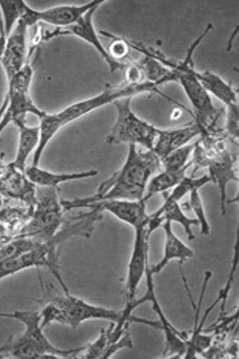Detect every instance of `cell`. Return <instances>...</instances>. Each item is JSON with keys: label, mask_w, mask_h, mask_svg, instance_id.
Listing matches in <instances>:
<instances>
[{"label": "cell", "mask_w": 239, "mask_h": 359, "mask_svg": "<svg viewBox=\"0 0 239 359\" xmlns=\"http://www.w3.org/2000/svg\"><path fill=\"white\" fill-rule=\"evenodd\" d=\"M161 162L151 150L142 151L129 145L123 166L104 181L97 191L90 197L64 200L69 210L86 209L89 205L107 200H141L153 176L161 172Z\"/></svg>", "instance_id": "obj_1"}, {"label": "cell", "mask_w": 239, "mask_h": 359, "mask_svg": "<svg viewBox=\"0 0 239 359\" xmlns=\"http://www.w3.org/2000/svg\"><path fill=\"white\" fill-rule=\"evenodd\" d=\"M0 318L19 321L25 330L0 346V358H79L84 346L62 349L52 344L41 325L39 311H0Z\"/></svg>", "instance_id": "obj_2"}, {"label": "cell", "mask_w": 239, "mask_h": 359, "mask_svg": "<svg viewBox=\"0 0 239 359\" xmlns=\"http://www.w3.org/2000/svg\"><path fill=\"white\" fill-rule=\"evenodd\" d=\"M39 303L42 305L39 311L41 325L44 329L54 323L77 329L88 320L118 323L121 320V311L93 305L71 295L69 292L61 293L50 285L44 288L43 298Z\"/></svg>", "instance_id": "obj_3"}, {"label": "cell", "mask_w": 239, "mask_h": 359, "mask_svg": "<svg viewBox=\"0 0 239 359\" xmlns=\"http://www.w3.org/2000/svg\"><path fill=\"white\" fill-rule=\"evenodd\" d=\"M199 141L195 143V165L193 175L201 168L209 170V176L219 187L220 194V210L221 215L226 214V189L231 182H238L235 168L236 158L229 149V141L226 134L219 135L215 132L201 135Z\"/></svg>", "instance_id": "obj_4"}, {"label": "cell", "mask_w": 239, "mask_h": 359, "mask_svg": "<svg viewBox=\"0 0 239 359\" xmlns=\"http://www.w3.org/2000/svg\"><path fill=\"white\" fill-rule=\"evenodd\" d=\"M201 43V39H196L186 50L184 60L177 62L172 70V82H177L183 88L193 109L192 114L195 122L200 128L202 135H204L214 132L223 110L215 107L211 95L196 78L193 55Z\"/></svg>", "instance_id": "obj_5"}, {"label": "cell", "mask_w": 239, "mask_h": 359, "mask_svg": "<svg viewBox=\"0 0 239 359\" xmlns=\"http://www.w3.org/2000/svg\"><path fill=\"white\" fill-rule=\"evenodd\" d=\"M144 93L158 94V95L166 98L168 101L179 104L180 107H184L182 104H178L175 100L163 93L158 89V86L151 83V82L144 81L141 84L132 85L125 81L123 83L116 86L107 85L104 90L95 97L69 104L57 113L48 114L46 120L55 130L60 132L62 128L69 123L79 120L81 117L91 114L92 111L101 109L104 106L114 104L120 99L134 97Z\"/></svg>", "instance_id": "obj_6"}, {"label": "cell", "mask_w": 239, "mask_h": 359, "mask_svg": "<svg viewBox=\"0 0 239 359\" xmlns=\"http://www.w3.org/2000/svg\"><path fill=\"white\" fill-rule=\"evenodd\" d=\"M133 97L118 100L113 104L116 109L114 126L107 135V144L139 145L153 150L159 129L139 117L132 109Z\"/></svg>", "instance_id": "obj_7"}, {"label": "cell", "mask_w": 239, "mask_h": 359, "mask_svg": "<svg viewBox=\"0 0 239 359\" xmlns=\"http://www.w3.org/2000/svg\"><path fill=\"white\" fill-rule=\"evenodd\" d=\"M65 213L57 190L50 189L49 193L37 202L31 220L20 235L46 243L60 231L66 221Z\"/></svg>", "instance_id": "obj_8"}, {"label": "cell", "mask_w": 239, "mask_h": 359, "mask_svg": "<svg viewBox=\"0 0 239 359\" xmlns=\"http://www.w3.org/2000/svg\"><path fill=\"white\" fill-rule=\"evenodd\" d=\"M134 231H135V238H134L133 248L129 264H128L125 305V308L121 310L122 316L125 319L130 321L134 319L132 314L136 309L134 307V302H135L137 288L146 274L149 267V240L150 238L145 226L135 229Z\"/></svg>", "instance_id": "obj_9"}, {"label": "cell", "mask_w": 239, "mask_h": 359, "mask_svg": "<svg viewBox=\"0 0 239 359\" xmlns=\"http://www.w3.org/2000/svg\"><path fill=\"white\" fill-rule=\"evenodd\" d=\"M104 0H93L81 5H58L45 10H36L26 4L21 20L28 28L46 23L55 28H65L74 25L81 17L95 7H101Z\"/></svg>", "instance_id": "obj_10"}, {"label": "cell", "mask_w": 239, "mask_h": 359, "mask_svg": "<svg viewBox=\"0 0 239 359\" xmlns=\"http://www.w3.org/2000/svg\"><path fill=\"white\" fill-rule=\"evenodd\" d=\"M57 252L48 243H41L36 248L0 262V281L31 268H48L58 281L62 280L58 267Z\"/></svg>", "instance_id": "obj_11"}, {"label": "cell", "mask_w": 239, "mask_h": 359, "mask_svg": "<svg viewBox=\"0 0 239 359\" xmlns=\"http://www.w3.org/2000/svg\"><path fill=\"white\" fill-rule=\"evenodd\" d=\"M149 268V266L148 267L146 274H145L147 276L146 292L141 299H135L134 306L137 309L145 302H150L151 309L158 316L159 328L162 330L165 334V350L163 352V358H184L186 347V341L189 339V334L186 332H179L168 320L156 295L153 275L151 273Z\"/></svg>", "instance_id": "obj_12"}, {"label": "cell", "mask_w": 239, "mask_h": 359, "mask_svg": "<svg viewBox=\"0 0 239 359\" xmlns=\"http://www.w3.org/2000/svg\"><path fill=\"white\" fill-rule=\"evenodd\" d=\"M99 8L100 7L93 8L71 26L65 28H55L53 31L43 32L42 42L60 36L77 37L92 46L98 52L102 60L108 65L111 73L116 72L118 70H125L128 63L114 60L109 56L107 49L104 48L98 36L95 25H93V16Z\"/></svg>", "instance_id": "obj_13"}, {"label": "cell", "mask_w": 239, "mask_h": 359, "mask_svg": "<svg viewBox=\"0 0 239 359\" xmlns=\"http://www.w3.org/2000/svg\"><path fill=\"white\" fill-rule=\"evenodd\" d=\"M148 200H107V201L92 203L86 209L96 208L108 212L116 219L126 223L134 229L147 226L149 215L147 213Z\"/></svg>", "instance_id": "obj_14"}, {"label": "cell", "mask_w": 239, "mask_h": 359, "mask_svg": "<svg viewBox=\"0 0 239 359\" xmlns=\"http://www.w3.org/2000/svg\"><path fill=\"white\" fill-rule=\"evenodd\" d=\"M28 29L25 23L20 20L8 37L4 54L0 60L7 81L18 74L28 62Z\"/></svg>", "instance_id": "obj_15"}, {"label": "cell", "mask_w": 239, "mask_h": 359, "mask_svg": "<svg viewBox=\"0 0 239 359\" xmlns=\"http://www.w3.org/2000/svg\"><path fill=\"white\" fill-rule=\"evenodd\" d=\"M161 227L164 229L165 238L164 255H163L159 262H157L154 266L149 268V271L153 276L158 274L172 261H177L180 273H182L183 280H184L186 278L183 271L184 264L193 258L195 252L174 233L172 224L170 222H165Z\"/></svg>", "instance_id": "obj_16"}, {"label": "cell", "mask_w": 239, "mask_h": 359, "mask_svg": "<svg viewBox=\"0 0 239 359\" xmlns=\"http://www.w3.org/2000/svg\"><path fill=\"white\" fill-rule=\"evenodd\" d=\"M165 222L177 223L182 226L189 241L196 239V235L192 231V227L199 226V222L196 219H191L185 214L179 203L172 201L164 198V203L161 207L149 215L146 231L149 236L162 226Z\"/></svg>", "instance_id": "obj_17"}, {"label": "cell", "mask_w": 239, "mask_h": 359, "mask_svg": "<svg viewBox=\"0 0 239 359\" xmlns=\"http://www.w3.org/2000/svg\"><path fill=\"white\" fill-rule=\"evenodd\" d=\"M198 135H202V130L195 121L179 128H160L151 151L162 161L173 151L189 144Z\"/></svg>", "instance_id": "obj_18"}, {"label": "cell", "mask_w": 239, "mask_h": 359, "mask_svg": "<svg viewBox=\"0 0 239 359\" xmlns=\"http://www.w3.org/2000/svg\"><path fill=\"white\" fill-rule=\"evenodd\" d=\"M27 178L34 186L56 189L65 182L95 178L98 175L97 170L91 169L84 172L72 173H56L48 170L41 168L39 166L27 167L25 170Z\"/></svg>", "instance_id": "obj_19"}, {"label": "cell", "mask_w": 239, "mask_h": 359, "mask_svg": "<svg viewBox=\"0 0 239 359\" xmlns=\"http://www.w3.org/2000/svg\"><path fill=\"white\" fill-rule=\"evenodd\" d=\"M14 125L19 129V140L11 166L25 173L27 161L32 153L34 154L39 144V126H27L26 120L16 121Z\"/></svg>", "instance_id": "obj_20"}, {"label": "cell", "mask_w": 239, "mask_h": 359, "mask_svg": "<svg viewBox=\"0 0 239 359\" xmlns=\"http://www.w3.org/2000/svg\"><path fill=\"white\" fill-rule=\"evenodd\" d=\"M196 78L200 81L204 89L210 94L224 103L225 107L237 103V92L228 82L220 76L211 72H196Z\"/></svg>", "instance_id": "obj_21"}, {"label": "cell", "mask_w": 239, "mask_h": 359, "mask_svg": "<svg viewBox=\"0 0 239 359\" xmlns=\"http://www.w3.org/2000/svg\"><path fill=\"white\" fill-rule=\"evenodd\" d=\"M189 168H186L178 172H170V170H161L158 173L155 174L149 182L145 192L144 198L149 201V199L157 195L164 194L177 186L185 177Z\"/></svg>", "instance_id": "obj_22"}, {"label": "cell", "mask_w": 239, "mask_h": 359, "mask_svg": "<svg viewBox=\"0 0 239 359\" xmlns=\"http://www.w3.org/2000/svg\"><path fill=\"white\" fill-rule=\"evenodd\" d=\"M137 63L142 69L145 81L157 86L172 82V70L156 58L144 55Z\"/></svg>", "instance_id": "obj_23"}, {"label": "cell", "mask_w": 239, "mask_h": 359, "mask_svg": "<svg viewBox=\"0 0 239 359\" xmlns=\"http://www.w3.org/2000/svg\"><path fill=\"white\" fill-rule=\"evenodd\" d=\"M26 4L23 0H0V20L8 37L21 20Z\"/></svg>", "instance_id": "obj_24"}, {"label": "cell", "mask_w": 239, "mask_h": 359, "mask_svg": "<svg viewBox=\"0 0 239 359\" xmlns=\"http://www.w3.org/2000/svg\"><path fill=\"white\" fill-rule=\"evenodd\" d=\"M194 149L195 144H189L173 151L161 161L162 170L178 172V170L191 167L192 162L190 161V158L193 155Z\"/></svg>", "instance_id": "obj_25"}, {"label": "cell", "mask_w": 239, "mask_h": 359, "mask_svg": "<svg viewBox=\"0 0 239 359\" xmlns=\"http://www.w3.org/2000/svg\"><path fill=\"white\" fill-rule=\"evenodd\" d=\"M115 322H111L107 328L101 330L97 339L93 342L85 345V348L79 358H101L103 352L106 351L107 346L110 344L111 334H112L113 328Z\"/></svg>", "instance_id": "obj_26"}, {"label": "cell", "mask_w": 239, "mask_h": 359, "mask_svg": "<svg viewBox=\"0 0 239 359\" xmlns=\"http://www.w3.org/2000/svg\"><path fill=\"white\" fill-rule=\"evenodd\" d=\"M188 207L193 211L196 217V219L199 222L201 234L204 236H208L211 233V225H210L205 209H204L200 190H194L189 194Z\"/></svg>", "instance_id": "obj_27"}, {"label": "cell", "mask_w": 239, "mask_h": 359, "mask_svg": "<svg viewBox=\"0 0 239 359\" xmlns=\"http://www.w3.org/2000/svg\"><path fill=\"white\" fill-rule=\"evenodd\" d=\"M100 33L104 36L112 39V42L107 50L109 56L116 62H124L123 60L129 57L131 49L128 39L116 36V35L107 32H100Z\"/></svg>", "instance_id": "obj_28"}, {"label": "cell", "mask_w": 239, "mask_h": 359, "mask_svg": "<svg viewBox=\"0 0 239 359\" xmlns=\"http://www.w3.org/2000/svg\"><path fill=\"white\" fill-rule=\"evenodd\" d=\"M227 137L235 142L239 135V106L238 103L226 107L225 133Z\"/></svg>", "instance_id": "obj_29"}, {"label": "cell", "mask_w": 239, "mask_h": 359, "mask_svg": "<svg viewBox=\"0 0 239 359\" xmlns=\"http://www.w3.org/2000/svg\"><path fill=\"white\" fill-rule=\"evenodd\" d=\"M133 344L130 337L129 330L121 335V337L115 342L110 344L106 351L103 352L101 358H109L116 352L124 348H132Z\"/></svg>", "instance_id": "obj_30"}, {"label": "cell", "mask_w": 239, "mask_h": 359, "mask_svg": "<svg viewBox=\"0 0 239 359\" xmlns=\"http://www.w3.org/2000/svg\"><path fill=\"white\" fill-rule=\"evenodd\" d=\"M125 82L129 84L137 85L145 81L144 75L141 67L137 62L128 64L125 68Z\"/></svg>", "instance_id": "obj_31"}, {"label": "cell", "mask_w": 239, "mask_h": 359, "mask_svg": "<svg viewBox=\"0 0 239 359\" xmlns=\"http://www.w3.org/2000/svg\"><path fill=\"white\" fill-rule=\"evenodd\" d=\"M8 36L5 34L1 20H0V60H1L7 45Z\"/></svg>", "instance_id": "obj_32"}]
</instances>
